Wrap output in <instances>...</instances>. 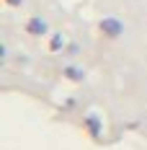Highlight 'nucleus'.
<instances>
[{
    "mask_svg": "<svg viewBox=\"0 0 147 150\" xmlns=\"http://www.w3.org/2000/svg\"><path fill=\"white\" fill-rule=\"evenodd\" d=\"M101 29H103V34H108V36H121L124 34V23L119 21V18H103L101 21Z\"/></svg>",
    "mask_w": 147,
    "mask_h": 150,
    "instance_id": "obj_1",
    "label": "nucleus"
},
{
    "mask_svg": "<svg viewBox=\"0 0 147 150\" xmlns=\"http://www.w3.org/2000/svg\"><path fill=\"white\" fill-rule=\"evenodd\" d=\"M29 34H34V36L46 34V23L41 21V18H31V21H29Z\"/></svg>",
    "mask_w": 147,
    "mask_h": 150,
    "instance_id": "obj_2",
    "label": "nucleus"
},
{
    "mask_svg": "<svg viewBox=\"0 0 147 150\" xmlns=\"http://www.w3.org/2000/svg\"><path fill=\"white\" fill-rule=\"evenodd\" d=\"M65 75L70 78V80H83V70H77V67H65Z\"/></svg>",
    "mask_w": 147,
    "mask_h": 150,
    "instance_id": "obj_3",
    "label": "nucleus"
},
{
    "mask_svg": "<svg viewBox=\"0 0 147 150\" xmlns=\"http://www.w3.org/2000/svg\"><path fill=\"white\" fill-rule=\"evenodd\" d=\"M85 122H88L90 132H93V135H96V137L101 135V124H98V119H96V117H93V114H90V117H88V119H85Z\"/></svg>",
    "mask_w": 147,
    "mask_h": 150,
    "instance_id": "obj_4",
    "label": "nucleus"
},
{
    "mask_svg": "<svg viewBox=\"0 0 147 150\" xmlns=\"http://www.w3.org/2000/svg\"><path fill=\"white\" fill-rule=\"evenodd\" d=\"M5 57H8V47L3 44V47H0V60H5Z\"/></svg>",
    "mask_w": 147,
    "mask_h": 150,
    "instance_id": "obj_5",
    "label": "nucleus"
},
{
    "mask_svg": "<svg viewBox=\"0 0 147 150\" xmlns=\"http://www.w3.org/2000/svg\"><path fill=\"white\" fill-rule=\"evenodd\" d=\"M8 3H11V5H21L23 0H8Z\"/></svg>",
    "mask_w": 147,
    "mask_h": 150,
    "instance_id": "obj_6",
    "label": "nucleus"
}]
</instances>
